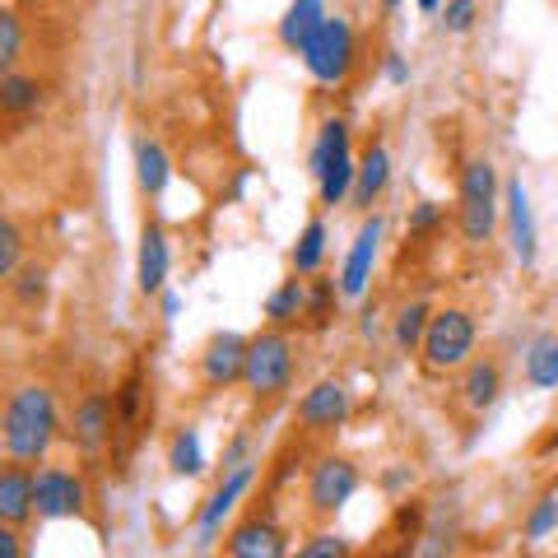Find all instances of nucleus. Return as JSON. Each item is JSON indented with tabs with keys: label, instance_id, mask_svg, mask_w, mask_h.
I'll return each mask as SVG.
<instances>
[{
	"label": "nucleus",
	"instance_id": "f257e3e1",
	"mask_svg": "<svg viewBox=\"0 0 558 558\" xmlns=\"http://www.w3.org/2000/svg\"><path fill=\"white\" fill-rule=\"evenodd\" d=\"M57 433H61L57 391H51L47 381H20V387L5 396V414H0V442H5V461H24V465L47 461Z\"/></svg>",
	"mask_w": 558,
	"mask_h": 558
},
{
	"label": "nucleus",
	"instance_id": "f03ea898",
	"mask_svg": "<svg viewBox=\"0 0 558 558\" xmlns=\"http://www.w3.org/2000/svg\"><path fill=\"white\" fill-rule=\"evenodd\" d=\"M293 373H299V354H293L289 330L266 326L247 336V368H242V387L252 400H279L293 387Z\"/></svg>",
	"mask_w": 558,
	"mask_h": 558
},
{
	"label": "nucleus",
	"instance_id": "7ed1b4c3",
	"mask_svg": "<svg viewBox=\"0 0 558 558\" xmlns=\"http://www.w3.org/2000/svg\"><path fill=\"white\" fill-rule=\"evenodd\" d=\"M498 215H502V186H498V168L488 159H470L461 168V196H457V223L461 238L470 247H484L498 233Z\"/></svg>",
	"mask_w": 558,
	"mask_h": 558
},
{
	"label": "nucleus",
	"instance_id": "20e7f679",
	"mask_svg": "<svg viewBox=\"0 0 558 558\" xmlns=\"http://www.w3.org/2000/svg\"><path fill=\"white\" fill-rule=\"evenodd\" d=\"M219 558H289V531L275 517V494H256L247 512L233 517V526L223 531Z\"/></svg>",
	"mask_w": 558,
	"mask_h": 558
},
{
	"label": "nucleus",
	"instance_id": "39448f33",
	"mask_svg": "<svg viewBox=\"0 0 558 558\" xmlns=\"http://www.w3.org/2000/svg\"><path fill=\"white\" fill-rule=\"evenodd\" d=\"M475 340H480V326H475V312L465 307H438L428 322V336H424V368L428 373H461L470 359H475Z\"/></svg>",
	"mask_w": 558,
	"mask_h": 558
},
{
	"label": "nucleus",
	"instance_id": "423d86ee",
	"mask_svg": "<svg viewBox=\"0 0 558 558\" xmlns=\"http://www.w3.org/2000/svg\"><path fill=\"white\" fill-rule=\"evenodd\" d=\"M359 465L349 461V457H336V451H326V457L312 461L307 470V488H303V498H307V517L312 521H330L336 512L349 508V498L359 494Z\"/></svg>",
	"mask_w": 558,
	"mask_h": 558
},
{
	"label": "nucleus",
	"instance_id": "0eeeda50",
	"mask_svg": "<svg viewBox=\"0 0 558 558\" xmlns=\"http://www.w3.org/2000/svg\"><path fill=\"white\" fill-rule=\"evenodd\" d=\"M354 61H359V38H354V24H349L344 14H330L317 38L303 47V65L317 84H344Z\"/></svg>",
	"mask_w": 558,
	"mask_h": 558
},
{
	"label": "nucleus",
	"instance_id": "6e6552de",
	"mask_svg": "<svg viewBox=\"0 0 558 558\" xmlns=\"http://www.w3.org/2000/svg\"><path fill=\"white\" fill-rule=\"evenodd\" d=\"M112 400H117V442H112V451L117 457H126V451L145 438V428L154 424V391H149L145 359H135L126 368V377L117 381Z\"/></svg>",
	"mask_w": 558,
	"mask_h": 558
},
{
	"label": "nucleus",
	"instance_id": "1a4fd4ad",
	"mask_svg": "<svg viewBox=\"0 0 558 558\" xmlns=\"http://www.w3.org/2000/svg\"><path fill=\"white\" fill-rule=\"evenodd\" d=\"M260 475H266V465H260V461L223 470L219 484H215V494L205 498V508H201V517H196V549H209V545H215V539L223 535V521L238 512V502L252 494V484H256Z\"/></svg>",
	"mask_w": 558,
	"mask_h": 558
},
{
	"label": "nucleus",
	"instance_id": "9d476101",
	"mask_svg": "<svg viewBox=\"0 0 558 558\" xmlns=\"http://www.w3.org/2000/svg\"><path fill=\"white\" fill-rule=\"evenodd\" d=\"M349 414H354V396H349V387L336 381V377H322L317 387H307L303 400H299V410H293L303 438H326V433H336V428L349 424Z\"/></svg>",
	"mask_w": 558,
	"mask_h": 558
},
{
	"label": "nucleus",
	"instance_id": "9b49d317",
	"mask_svg": "<svg viewBox=\"0 0 558 558\" xmlns=\"http://www.w3.org/2000/svg\"><path fill=\"white\" fill-rule=\"evenodd\" d=\"M70 442L84 457H102L117 442V400L108 391H84L70 410Z\"/></svg>",
	"mask_w": 558,
	"mask_h": 558
},
{
	"label": "nucleus",
	"instance_id": "f8f14e48",
	"mask_svg": "<svg viewBox=\"0 0 558 558\" xmlns=\"http://www.w3.org/2000/svg\"><path fill=\"white\" fill-rule=\"evenodd\" d=\"M65 517H89V484L84 475L65 465L38 470V521H65Z\"/></svg>",
	"mask_w": 558,
	"mask_h": 558
},
{
	"label": "nucleus",
	"instance_id": "ddd939ff",
	"mask_svg": "<svg viewBox=\"0 0 558 558\" xmlns=\"http://www.w3.org/2000/svg\"><path fill=\"white\" fill-rule=\"evenodd\" d=\"M424 526H428V502L424 498H405L363 558H414L418 539H424Z\"/></svg>",
	"mask_w": 558,
	"mask_h": 558
},
{
	"label": "nucleus",
	"instance_id": "4468645a",
	"mask_svg": "<svg viewBox=\"0 0 558 558\" xmlns=\"http://www.w3.org/2000/svg\"><path fill=\"white\" fill-rule=\"evenodd\" d=\"M242 368H247V336H238V330H219V336H209V344L201 349V381H205V391L238 387Z\"/></svg>",
	"mask_w": 558,
	"mask_h": 558
},
{
	"label": "nucleus",
	"instance_id": "2eb2a0df",
	"mask_svg": "<svg viewBox=\"0 0 558 558\" xmlns=\"http://www.w3.org/2000/svg\"><path fill=\"white\" fill-rule=\"evenodd\" d=\"M381 233H387V219L368 215L359 223L354 242H349V256H344V270H340V293L344 299H363L368 293V279L377 266V252H381Z\"/></svg>",
	"mask_w": 558,
	"mask_h": 558
},
{
	"label": "nucleus",
	"instance_id": "dca6fc26",
	"mask_svg": "<svg viewBox=\"0 0 558 558\" xmlns=\"http://www.w3.org/2000/svg\"><path fill=\"white\" fill-rule=\"evenodd\" d=\"M38 517V470L24 461L0 465V526L24 531Z\"/></svg>",
	"mask_w": 558,
	"mask_h": 558
},
{
	"label": "nucleus",
	"instance_id": "f3484780",
	"mask_svg": "<svg viewBox=\"0 0 558 558\" xmlns=\"http://www.w3.org/2000/svg\"><path fill=\"white\" fill-rule=\"evenodd\" d=\"M502 209H508V242H512V256L521 270H531L539 260V233H535V209L521 178L502 182Z\"/></svg>",
	"mask_w": 558,
	"mask_h": 558
},
{
	"label": "nucleus",
	"instance_id": "a211bd4d",
	"mask_svg": "<svg viewBox=\"0 0 558 558\" xmlns=\"http://www.w3.org/2000/svg\"><path fill=\"white\" fill-rule=\"evenodd\" d=\"M502 387H508V373H502V359L494 354H475L461 368V381H457V400L470 410V414H488L498 405Z\"/></svg>",
	"mask_w": 558,
	"mask_h": 558
},
{
	"label": "nucleus",
	"instance_id": "6ab92c4d",
	"mask_svg": "<svg viewBox=\"0 0 558 558\" xmlns=\"http://www.w3.org/2000/svg\"><path fill=\"white\" fill-rule=\"evenodd\" d=\"M168 270H172V252H168V233L159 219H145L140 229V256H135V284L145 299H159L168 289Z\"/></svg>",
	"mask_w": 558,
	"mask_h": 558
},
{
	"label": "nucleus",
	"instance_id": "aec40b11",
	"mask_svg": "<svg viewBox=\"0 0 558 558\" xmlns=\"http://www.w3.org/2000/svg\"><path fill=\"white\" fill-rule=\"evenodd\" d=\"M457 549H461V502L451 494V498H438V508H428V526L414 558H451Z\"/></svg>",
	"mask_w": 558,
	"mask_h": 558
},
{
	"label": "nucleus",
	"instance_id": "412c9836",
	"mask_svg": "<svg viewBox=\"0 0 558 558\" xmlns=\"http://www.w3.org/2000/svg\"><path fill=\"white\" fill-rule=\"evenodd\" d=\"M387 182H391V149L381 145V140H368V149H363V159H359V182H354L349 205L373 209L381 201V191H387Z\"/></svg>",
	"mask_w": 558,
	"mask_h": 558
},
{
	"label": "nucleus",
	"instance_id": "4be33fe9",
	"mask_svg": "<svg viewBox=\"0 0 558 558\" xmlns=\"http://www.w3.org/2000/svg\"><path fill=\"white\" fill-rule=\"evenodd\" d=\"M326 20H330V14H326V0H289L284 20H279V43L303 57V47L317 38Z\"/></svg>",
	"mask_w": 558,
	"mask_h": 558
},
{
	"label": "nucleus",
	"instance_id": "5701e85b",
	"mask_svg": "<svg viewBox=\"0 0 558 558\" xmlns=\"http://www.w3.org/2000/svg\"><path fill=\"white\" fill-rule=\"evenodd\" d=\"M344 154H354V145H349V121L344 117H326L322 131H317V145H312V154H307L312 182H322L326 172L344 159Z\"/></svg>",
	"mask_w": 558,
	"mask_h": 558
},
{
	"label": "nucleus",
	"instance_id": "b1692460",
	"mask_svg": "<svg viewBox=\"0 0 558 558\" xmlns=\"http://www.w3.org/2000/svg\"><path fill=\"white\" fill-rule=\"evenodd\" d=\"M168 178H172L168 149L159 145V140L140 135V140H135V182H140V196L159 201V196H163V186H168Z\"/></svg>",
	"mask_w": 558,
	"mask_h": 558
},
{
	"label": "nucleus",
	"instance_id": "393cba45",
	"mask_svg": "<svg viewBox=\"0 0 558 558\" xmlns=\"http://www.w3.org/2000/svg\"><path fill=\"white\" fill-rule=\"evenodd\" d=\"M526 381L535 391H558V330H539L526 344Z\"/></svg>",
	"mask_w": 558,
	"mask_h": 558
},
{
	"label": "nucleus",
	"instance_id": "a878e982",
	"mask_svg": "<svg viewBox=\"0 0 558 558\" xmlns=\"http://www.w3.org/2000/svg\"><path fill=\"white\" fill-rule=\"evenodd\" d=\"M433 312H438V307H428L424 299H414V303H405V307L396 312V322H391V344L400 349V354H418V349H424Z\"/></svg>",
	"mask_w": 558,
	"mask_h": 558
},
{
	"label": "nucleus",
	"instance_id": "bb28decb",
	"mask_svg": "<svg viewBox=\"0 0 558 558\" xmlns=\"http://www.w3.org/2000/svg\"><path fill=\"white\" fill-rule=\"evenodd\" d=\"M340 284H336V275H312L307 279V312H303V326L307 330H326L330 322H336V312H340Z\"/></svg>",
	"mask_w": 558,
	"mask_h": 558
},
{
	"label": "nucleus",
	"instance_id": "cd10ccee",
	"mask_svg": "<svg viewBox=\"0 0 558 558\" xmlns=\"http://www.w3.org/2000/svg\"><path fill=\"white\" fill-rule=\"evenodd\" d=\"M38 102H43V84L24 75V70H5L0 75V112L5 117H28V112H38Z\"/></svg>",
	"mask_w": 558,
	"mask_h": 558
},
{
	"label": "nucleus",
	"instance_id": "c85d7f7f",
	"mask_svg": "<svg viewBox=\"0 0 558 558\" xmlns=\"http://www.w3.org/2000/svg\"><path fill=\"white\" fill-rule=\"evenodd\" d=\"M303 312H307V279L303 275H293V279H284L270 299H266V322L270 326H293V322H303Z\"/></svg>",
	"mask_w": 558,
	"mask_h": 558
},
{
	"label": "nucleus",
	"instance_id": "c756f323",
	"mask_svg": "<svg viewBox=\"0 0 558 558\" xmlns=\"http://www.w3.org/2000/svg\"><path fill=\"white\" fill-rule=\"evenodd\" d=\"M326 242H330V233H326V219H312L307 229L299 233V242H293V252H289V260H293V275H303V279L322 275V266H326Z\"/></svg>",
	"mask_w": 558,
	"mask_h": 558
},
{
	"label": "nucleus",
	"instance_id": "7c9ffc66",
	"mask_svg": "<svg viewBox=\"0 0 558 558\" xmlns=\"http://www.w3.org/2000/svg\"><path fill=\"white\" fill-rule=\"evenodd\" d=\"M168 470L172 475H201L205 470V442H201V428L196 424H182L178 433H172L168 442Z\"/></svg>",
	"mask_w": 558,
	"mask_h": 558
},
{
	"label": "nucleus",
	"instance_id": "2f4dec72",
	"mask_svg": "<svg viewBox=\"0 0 558 558\" xmlns=\"http://www.w3.org/2000/svg\"><path fill=\"white\" fill-rule=\"evenodd\" d=\"M47 293H51V270L43 266V260H28V266L10 279V299L24 312H38L47 303Z\"/></svg>",
	"mask_w": 558,
	"mask_h": 558
},
{
	"label": "nucleus",
	"instance_id": "473e14b6",
	"mask_svg": "<svg viewBox=\"0 0 558 558\" xmlns=\"http://www.w3.org/2000/svg\"><path fill=\"white\" fill-rule=\"evenodd\" d=\"M303 461H307V438H289L284 447H279V457L266 465V488H270V494H279V488L293 484L303 470H312Z\"/></svg>",
	"mask_w": 558,
	"mask_h": 558
},
{
	"label": "nucleus",
	"instance_id": "72a5a7b5",
	"mask_svg": "<svg viewBox=\"0 0 558 558\" xmlns=\"http://www.w3.org/2000/svg\"><path fill=\"white\" fill-rule=\"evenodd\" d=\"M24 266H28V260H24V229H20V219H14V215H5V219H0V279L10 284V279L20 275Z\"/></svg>",
	"mask_w": 558,
	"mask_h": 558
},
{
	"label": "nucleus",
	"instance_id": "f704fd0d",
	"mask_svg": "<svg viewBox=\"0 0 558 558\" xmlns=\"http://www.w3.org/2000/svg\"><path fill=\"white\" fill-rule=\"evenodd\" d=\"M289 558H359V554H354V539L340 531H312Z\"/></svg>",
	"mask_w": 558,
	"mask_h": 558
},
{
	"label": "nucleus",
	"instance_id": "c9c22d12",
	"mask_svg": "<svg viewBox=\"0 0 558 558\" xmlns=\"http://www.w3.org/2000/svg\"><path fill=\"white\" fill-rule=\"evenodd\" d=\"M558 531V494H545L531 508L526 526H521V535H526V545H539V539H549Z\"/></svg>",
	"mask_w": 558,
	"mask_h": 558
},
{
	"label": "nucleus",
	"instance_id": "e433bc0d",
	"mask_svg": "<svg viewBox=\"0 0 558 558\" xmlns=\"http://www.w3.org/2000/svg\"><path fill=\"white\" fill-rule=\"evenodd\" d=\"M20 51H24V28H20V14L5 10V14H0V65L14 70V65H20Z\"/></svg>",
	"mask_w": 558,
	"mask_h": 558
},
{
	"label": "nucleus",
	"instance_id": "4c0bfd02",
	"mask_svg": "<svg viewBox=\"0 0 558 558\" xmlns=\"http://www.w3.org/2000/svg\"><path fill=\"white\" fill-rule=\"evenodd\" d=\"M438 223H442V205L438 201H418L410 209L405 229H410V238H428V233H438Z\"/></svg>",
	"mask_w": 558,
	"mask_h": 558
},
{
	"label": "nucleus",
	"instance_id": "58836bf2",
	"mask_svg": "<svg viewBox=\"0 0 558 558\" xmlns=\"http://www.w3.org/2000/svg\"><path fill=\"white\" fill-rule=\"evenodd\" d=\"M475 20H480V0H447V10H442L447 33H470Z\"/></svg>",
	"mask_w": 558,
	"mask_h": 558
},
{
	"label": "nucleus",
	"instance_id": "ea45409f",
	"mask_svg": "<svg viewBox=\"0 0 558 558\" xmlns=\"http://www.w3.org/2000/svg\"><path fill=\"white\" fill-rule=\"evenodd\" d=\"M247 461H260L256 457V433L252 428H242L238 438L223 447V470H233V465H247Z\"/></svg>",
	"mask_w": 558,
	"mask_h": 558
},
{
	"label": "nucleus",
	"instance_id": "a19ab883",
	"mask_svg": "<svg viewBox=\"0 0 558 558\" xmlns=\"http://www.w3.org/2000/svg\"><path fill=\"white\" fill-rule=\"evenodd\" d=\"M0 558H24V535L14 526H0Z\"/></svg>",
	"mask_w": 558,
	"mask_h": 558
},
{
	"label": "nucleus",
	"instance_id": "79ce46f5",
	"mask_svg": "<svg viewBox=\"0 0 558 558\" xmlns=\"http://www.w3.org/2000/svg\"><path fill=\"white\" fill-rule=\"evenodd\" d=\"M381 65H387V80L391 84H410V65H405L400 51H387V61H381Z\"/></svg>",
	"mask_w": 558,
	"mask_h": 558
},
{
	"label": "nucleus",
	"instance_id": "37998d69",
	"mask_svg": "<svg viewBox=\"0 0 558 558\" xmlns=\"http://www.w3.org/2000/svg\"><path fill=\"white\" fill-rule=\"evenodd\" d=\"M159 299H163V317H178V307H182V303H178V293H168V289H163Z\"/></svg>",
	"mask_w": 558,
	"mask_h": 558
},
{
	"label": "nucleus",
	"instance_id": "c03bdc74",
	"mask_svg": "<svg viewBox=\"0 0 558 558\" xmlns=\"http://www.w3.org/2000/svg\"><path fill=\"white\" fill-rule=\"evenodd\" d=\"M418 10H424V14H438V10H442V0H418Z\"/></svg>",
	"mask_w": 558,
	"mask_h": 558
},
{
	"label": "nucleus",
	"instance_id": "a18cd8bd",
	"mask_svg": "<svg viewBox=\"0 0 558 558\" xmlns=\"http://www.w3.org/2000/svg\"><path fill=\"white\" fill-rule=\"evenodd\" d=\"M396 5H400V0H387V10H396Z\"/></svg>",
	"mask_w": 558,
	"mask_h": 558
}]
</instances>
